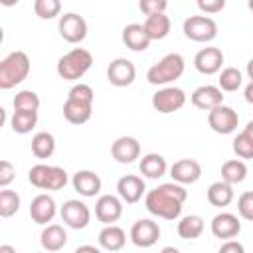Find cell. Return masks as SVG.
I'll return each instance as SVG.
<instances>
[{"label": "cell", "instance_id": "7dc6e473", "mask_svg": "<svg viewBox=\"0 0 253 253\" xmlns=\"http://www.w3.org/2000/svg\"><path fill=\"white\" fill-rule=\"evenodd\" d=\"M243 132H245V134H247V136H249V138L253 140V119H251V121H249V123L245 125V128H243Z\"/></svg>", "mask_w": 253, "mask_h": 253}, {"label": "cell", "instance_id": "f546056e", "mask_svg": "<svg viewBox=\"0 0 253 253\" xmlns=\"http://www.w3.org/2000/svg\"><path fill=\"white\" fill-rule=\"evenodd\" d=\"M245 178H247V166L243 160L233 158V160H225L221 164V180L227 182L229 186L241 184Z\"/></svg>", "mask_w": 253, "mask_h": 253}, {"label": "cell", "instance_id": "7c38bea8", "mask_svg": "<svg viewBox=\"0 0 253 253\" xmlns=\"http://www.w3.org/2000/svg\"><path fill=\"white\" fill-rule=\"evenodd\" d=\"M134 77H136V67L126 57H117L107 67V81L111 85H115V87H128V85H132Z\"/></svg>", "mask_w": 253, "mask_h": 253}, {"label": "cell", "instance_id": "bcb514c9", "mask_svg": "<svg viewBox=\"0 0 253 253\" xmlns=\"http://www.w3.org/2000/svg\"><path fill=\"white\" fill-rule=\"evenodd\" d=\"M245 71H247V77H249V83H253V57L247 61V67H245Z\"/></svg>", "mask_w": 253, "mask_h": 253}, {"label": "cell", "instance_id": "7402d4cb", "mask_svg": "<svg viewBox=\"0 0 253 253\" xmlns=\"http://www.w3.org/2000/svg\"><path fill=\"white\" fill-rule=\"evenodd\" d=\"M150 38L144 30L142 24H126L123 28V43L130 49V51H144L150 45Z\"/></svg>", "mask_w": 253, "mask_h": 253}, {"label": "cell", "instance_id": "484cf974", "mask_svg": "<svg viewBox=\"0 0 253 253\" xmlns=\"http://www.w3.org/2000/svg\"><path fill=\"white\" fill-rule=\"evenodd\" d=\"M91 113H93V105L79 103L73 99H65L63 103V117L71 125H85L91 119Z\"/></svg>", "mask_w": 253, "mask_h": 253}, {"label": "cell", "instance_id": "ba28073f", "mask_svg": "<svg viewBox=\"0 0 253 253\" xmlns=\"http://www.w3.org/2000/svg\"><path fill=\"white\" fill-rule=\"evenodd\" d=\"M61 221L71 229H85L91 221V210L81 200H67L59 210Z\"/></svg>", "mask_w": 253, "mask_h": 253}, {"label": "cell", "instance_id": "7a4b0ae2", "mask_svg": "<svg viewBox=\"0 0 253 253\" xmlns=\"http://www.w3.org/2000/svg\"><path fill=\"white\" fill-rule=\"evenodd\" d=\"M30 57L26 51H12L0 61V89H12L30 75Z\"/></svg>", "mask_w": 253, "mask_h": 253}, {"label": "cell", "instance_id": "30bf717a", "mask_svg": "<svg viewBox=\"0 0 253 253\" xmlns=\"http://www.w3.org/2000/svg\"><path fill=\"white\" fill-rule=\"evenodd\" d=\"M59 36L67 42V43H81L87 38V22L83 16L75 14V12H67L59 18Z\"/></svg>", "mask_w": 253, "mask_h": 253}, {"label": "cell", "instance_id": "e0dca14e", "mask_svg": "<svg viewBox=\"0 0 253 253\" xmlns=\"http://www.w3.org/2000/svg\"><path fill=\"white\" fill-rule=\"evenodd\" d=\"M55 213H57V206L49 194H38L30 204V217L38 225H49Z\"/></svg>", "mask_w": 253, "mask_h": 253}, {"label": "cell", "instance_id": "d590c367", "mask_svg": "<svg viewBox=\"0 0 253 253\" xmlns=\"http://www.w3.org/2000/svg\"><path fill=\"white\" fill-rule=\"evenodd\" d=\"M34 12L42 20H53L61 12V2L59 0H36L34 2Z\"/></svg>", "mask_w": 253, "mask_h": 253}, {"label": "cell", "instance_id": "ab89813d", "mask_svg": "<svg viewBox=\"0 0 253 253\" xmlns=\"http://www.w3.org/2000/svg\"><path fill=\"white\" fill-rule=\"evenodd\" d=\"M138 8H140L142 14L154 16V14H164L166 8H168V2L166 0H140Z\"/></svg>", "mask_w": 253, "mask_h": 253}, {"label": "cell", "instance_id": "4dcf8cb0", "mask_svg": "<svg viewBox=\"0 0 253 253\" xmlns=\"http://www.w3.org/2000/svg\"><path fill=\"white\" fill-rule=\"evenodd\" d=\"M178 235L182 239H198L202 233H204V219L196 213H190V215H184L180 221H178V227H176Z\"/></svg>", "mask_w": 253, "mask_h": 253}, {"label": "cell", "instance_id": "2e32d148", "mask_svg": "<svg viewBox=\"0 0 253 253\" xmlns=\"http://www.w3.org/2000/svg\"><path fill=\"white\" fill-rule=\"evenodd\" d=\"M144 190H146L144 180L140 176H134V174H126V176L119 178V182H117V194L128 206L138 204L144 196Z\"/></svg>", "mask_w": 253, "mask_h": 253}, {"label": "cell", "instance_id": "8d00e7d4", "mask_svg": "<svg viewBox=\"0 0 253 253\" xmlns=\"http://www.w3.org/2000/svg\"><path fill=\"white\" fill-rule=\"evenodd\" d=\"M233 152H235L241 160H251V158H253V140H251L243 130L233 138Z\"/></svg>", "mask_w": 253, "mask_h": 253}, {"label": "cell", "instance_id": "9c48e42d", "mask_svg": "<svg viewBox=\"0 0 253 253\" xmlns=\"http://www.w3.org/2000/svg\"><path fill=\"white\" fill-rule=\"evenodd\" d=\"M208 125L217 134H231L239 126V115L227 105H219L208 113Z\"/></svg>", "mask_w": 253, "mask_h": 253}, {"label": "cell", "instance_id": "6da1fadb", "mask_svg": "<svg viewBox=\"0 0 253 253\" xmlns=\"http://www.w3.org/2000/svg\"><path fill=\"white\" fill-rule=\"evenodd\" d=\"M188 198V192L184 186L176 184V182H166L160 184L158 188L146 192L144 196V208L148 210V213L174 221L180 217L184 202Z\"/></svg>", "mask_w": 253, "mask_h": 253}, {"label": "cell", "instance_id": "836d02e7", "mask_svg": "<svg viewBox=\"0 0 253 253\" xmlns=\"http://www.w3.org/2000/svg\"><path fill=\"white\" fill-rule=\"evenodd\" d=\"M38 125V113H26V111H14L10 119V126L18 134H28Z\"/></svg>", "mask_w": 253, "mask_h": 253}, {"label": "cell", "instance_id": "60d3db41", "mask_svg": "<svg viewBox=\"0 0 253 253\" xmlns=\"http://www.w3.org/2000/svg\"><path fill=\"white\" fill-rule=\"evenodd\" d=\"M16 178V168L10 160H0V188H8L10 182Z\"/></svg>", "mask_w": 253, "mask_h": 253}, {"label": "cell", "instance_id": "f6af8a7d", "mask_svg": "<svg viewBox=\"0 0 253 253\" xmlns=\"http://www.w3.org/2000/svg\"><path fill=\"white\" fill-rule=\"evenodd\" d=\"M243 97H245V101H247L249 105H253V83H247V87H245V91H243Z\"/></svg>", "mask_w": 253, "mask_h": 253}, {"label": "cell", "instance_id": "83f0119b", "mask_svg": "<svg viewBox=\"0 0 253 253\" xmlns=\"http://www.w3.org/2000/svg\"><path fill=\"white\" fill-rule=\"evenodd\" d=\"M142 26H144V30H146L150 40H164L170 34L172 22H170V18L166 14H154V16H146Z\"/></svg>", "mask_w": 253, "mask_h": 253}, {"label": "cell", "instance_id": "f907efd6", "mask_svg": "<svg viewBox=\"0 0 253 253\" xmlns=\"http://www.w3.org/2000/svg\"><path fill=\"white\" fill-rule=\"evenodd\" d=\"M247 8H249V10L253 12V0H249V2H247Z\"/></svg>", "mask_w": 253, "mask_h": 253}, {"label": "cell", "instance_id": "d4e9b609", "mask_svg": "<svg viewBox=\"0 0 253 253\" xmlns=\"http://www.w3.org/2000/svg\"><path fill=\"white\" fill-rule=\"evenodd\" d=\"M97 239H99V245L105 251H121L125 247V243H126V233L119 225H105L99 231Z\"/></svg>", "mask_w": 253, "mask_h": 253}, {"label": "cell", "instance_id": "7bdbcfd3", "mask_svg": "<svg viewBox=\"0 0 253 253\" xmlns=\"http://www.w3.org/2000/svg\"><path fill=\"white\" fill-rule=\"evenodd\" d=\"M217 253H245V247H243L239 241L229 239V241H223V243H221V247H219Z\"/></svg>", "mask_w": 253, "mask_h": 253}, {"label": "cell", "instance_id": "277c9868", "mask_svg": "<svg viewBox=\"0 0 253 253\" xmlns=\"http://www.w3.org/2000/svg\"><path fill=\"white\" fill-rule=\"evenodd\" d=\"M184 69H186V61L180 53H166L146 71V79L150 85H168L180 79Z\"/></svg>", "mask_w": 253, "mask_h": 253}, {"label": "cell", "instance_id": "ac0fdd59", "mask_svg": "<svg viewBox=\"0 0 253 253\" xmlns=\"http://www.w3.org/2000/svg\"><path fill=\"white\" fill-rule=\"evenodd\" d=\"M223 65V51L219 47H202L194 57V67L202 75L219 73Z\"/></svg>", "mask_w": 253, "mask_h": 253}, {"label": "cell", "instance_id": "4316f807", "mask_svg": "<svg viewBox=\"0 0 253 253\" xmlns=\"http://www.w3.org/2000/svg\"><path fill=\"white\" fill-rule=\"evenodd\" d=\"M206 198H208L210 206H213V208H225V206H229L233 202V186H229L223 180H217V182L210 184V188L206 192Z\"/></svg>", "mask_w": 253, "mask_h": 253}, {"label": "cell", "instance_id": "5b68a950", "mask_svg": "<svg viewBox=\"0 0 253 253\" xmlns=\"http://www.w3.org/2000/svg\"><path fill=\"white\" fill-rule=\"evenodd\" d=\"M28 180L38 190H63L69 182L67 172L61 166L36 164L28 170Z\"/></svg>", "mask_w": 253, "mask_h": 253}, {"label": "cell", "instance_id": "c3c4849f", "mask_svg": "<svg viewBox=\"0 0 253 253\" xmlns=\"http://www.w3.org/2000/svg\"><path fill=\"white\" fill-rule=\"evenodd\" d=\"M0 253H16V249H14L12 245L4 243V245H0Z\"/></svg>", "mask_w": 253, "mask_h": 253}, {"label": "cell", "instance_id": "9a60e30c", "mask_svg": "<svg viewBox=\"0 0 253 253\" xmlns=\"http://www.w3.org/2000/svg\"><path fill=\"white\" fill-rule=\"evenodd\" d=\"M170 176H172V182H176L180 186L196 184L202 178V164L198 160H194V158L176 160L170 166Z\"/></svg>", "mask_w": 253, "mask_h": 253}, {"label": "cell", "instance_id": "44dd1931", "mask_svg": "<svg viewBox=\"0 0 253 253\" xmlns=\"http://www.w3.org/2000/svg\"><path fill=\"white\" fill-rule=\"evenodd\" d=\"M71 184H73V190L83 198H95L101 192V186H103L99 174H95L93 170L75 172L73 178H71Z\"/></svg>", "mask_w": 253, "mask_h": 253}, {"label": "cell", "instance_id": "681fc988", "mask_svg": "<svg viewBox=\"0 0 253 253\" xmlns=\"http://www.w3.org/2000/svg\"><path fill=\"white\" fill-rule=\"evenodd\" d=\"M160 253H182L178 247H172V245H166V247H162V251Z\"/></svg>", "mask_w": 253, "mask_h": 253}, {"label": "cell", "instance_id": "8fae6325", "mask_svg": "<svg viewBox=\"0 0 253 253\" xmlns=\"http://www.w3.org/2000/svg\"><path fill=\"white\" fill-rule=\"evenodd\" d=\"M158 237H160V225L154 219H148V217L136 219L130 227V241L136 247L148 249L158 241Z\"/></svg>", "mask_w": 253, "mask_h": 253}, {"label": "cell", "instance_id": "d6a6232c", "mask_svg": "<svg viewBox=\"0 0 253 253\" xmlns=\"http://www.w3.org/2000/svg\"><path fill=\"white\" fill-rule=\"evenodd\" d=\"M243 83V75L237 67H223L219 71V77H217V87L225 93H233L241 87Z\"/></svg>", "mask_w": 253, "mask_h": 253}, {"label": "cell", "instance_id": "cb8c5ba5", "mask_svg": "<svg viewBox=\"0 0 253 253\" xmlns=\"http://www.w3.org/2000/svg\"><path fill=\"white\" fill-rule=\"evenodd\" d=\"M138 170L144 178H150V180H158L166 174L168 170V164H166V158L158 152H148L140 158L138 162Z\"/></svg>", "mask_w": 253, "mask_h": 253}, {"label": "cell", "instance_id": "e575fe53", "mask_svg": "<svg viewBox=\"0 0 253 253\" xmlns=\"http://www.w3.org/2000/svg\"><path fill=\"white\" fill-rule=\"evenodd\" d=\"M20 210V196L14 190H0V217H12Z\"/></svg>", "mask_w": 253, "mask_h": 253}, {"label": "cell", "instance_id": "f1b7e54d", "mask_svg": "<svg viewBox=\"0 0 253 253\" xmlns=\"http://www.w3.org/2000/svg\"><path fill=\"white\" fill-rule=\"evenodd\" d=\"M53 152H55V138H53V134L47 132V130L36 132L34 138H32V154L36 158H40V160H45Z\"/></svg>", "mask_w": 253, "mask_h": 253}, {"label": "cell", "instance_id": "1f68e13d", "mask_svg": "<svg viewBox=\"0 0 253 253\" xmlns=\"http://www.w3.org/2000/svg\"><path fill=\"white\" fill-rule=\"evenodd\" d=\"M40 95L32 89H22L16 93L12 105H14V111H26V113H38L40 109Z\"/></svg>", "mask_w": 253, "mask_h": 253}, {"label": "cell", "instance_id": "b9f144b4", "mask_svg": "<svg viewBox=\"0 0 253 253\" xmlns=\"http://www.w3.org/2000/svg\"><path fill=\"white\" fill-rule=\"evenodd\" d=\"M198 8L204 14H217L225 8V0H198Z\"/></svg>", "mask_w": 253, "mask_h": 253}, {"label": "cell", "instance_id": "3957f363", "mask_svg": "<svg viewBox=\"0 0 253 253\" xmlns=\"http://www.w3.org/2000/svg\"><path fill=\"white\" fill-rule=\"evenodd\" d=\"M93 65V55L85 47H73L57 61V75L65 81H77L81 79Z\"/></svg>", "mask_w": 253, "mask_h": 253}, {"label": "cell", "instance_id": "4fadbf2b", "mask_svg": "<svg viewBox=\"0 0 253 253\" xmlns=\"http://www.w3.org/2000/svg\"><path fill=\"white\" fill-rule=\"evenodd\" d=\"M123 215V200L113 194L99 196L95 202V217L105 225H115Z\"/></svg>", "mask_w": 253, "mask_h": 253}, {"label": "cell", "instance_id": "ee69618b", "mask_svg": "<svg viewBox=\"0 0 253 253\" xmlns=\"http://www.w3.org/2000/svg\"><path fill=\"white\" fill-rule=\"evenodd\" d=\"M73 253H103L99 247H95V245H79Z\"/></svg>", "mask_w": 253, "mask_h": 253}, {"label": "cell", "instance_id": "d6986e66", "mask_svg": "<svg viewBox=\"0 0 253 253\" xmlns=\"http://www.w3.org/2000/svg\"><path fill=\"white\" fill-rule=\"evenodd\" d=\"M192 105L200 111H213L215 107L223 105V91L217 85H202L192 93Z\"/></svg>", "mask_w": 253, "mask_h": 253}, {"label": "cell", "instance_id": "f35d334b", "mask_svg": "<svg viewBox=\"0 0 253 253\" xmlns=\"http://www.w3.org/2000/svg\"><path fill=\"white\" fill-rule=\"evenodd\" d=\"M237 211L243 219L253 221V190H247L237 198Z\"/></svg>", "mask_w": 253, "mask_h": 253}, {"label": "cell", "instance_id": "ffe728a7", "mask_svg": "<svg viewBox=\"0 0 253 253\" xmlns=\"http://www.w3.org/2000/svg\"><path fill=\"white\" fill-rule=\"evenodd\" d=\"M111 156L119 164H132L140 158V142L134 136H119L111 144Z\"/></svg>", "mask_w": 253, "mask_h": 253}, {"label": "cell", "instance_id": "52a82bcc", "mask_svg": "<svg viewBox=\"0 0 253 253\" xmlns=\"http://www.w3.org/2000/svg\"><path fill=\"white\" fill-rule=\"evenodd\" d=\"M184 105H186V93H184V89L174 87V85L162 87L152 95V107H154V111H158L162 115L176 113Z\"/></svg>", "mask_w": 253, "mask_h": 253}, {"label": "cell", "instance_id": "603a6c76", "mask_svg": "<svg viewBox=\"0 0 253 253\" xmlns=\"http://www.w3.org/2000/svg\"><path fill=\"white\" fill-rule=\"evenodd\" d=\"M40 243H42L43 251L55 253V251H59V249L65 247V243H67V231L59 223H49V225L43 227V231L40 235Z\"/></svg>", "mask_w": 253, "mask_h": 253}, {"label": "cell", "instance_id": "8992f818", "mask_svg": "<svg viewBox=\"0 0 253 253\" xmlns=\"http://www.w3.org/2000/svg\"><path fill=\"white\" fill-rule=\"evenodd\" d=\"M182 32L192 42L210 43L217 38V24L210 16H190V18L184 20Z\"/></svg>", "mask_w": 253, "mask_h": 253}, {"label": "cell", "instance_id": "74e56055", "mask_svg": "<svg viewBox=\"0 0 253 253\" xmlns=\"http://www.w3.org/2000/svg\"><path fill=\"white\" fill-rule=\"evenodd\" d=\"M67 99H73V101H79V103L93 105V101H95V91H93L91 85H87V83H75V85L69 89Z\"/></svg>", "mask_w": 253, "mask_h": 253}, {"label": "cell", "instance_id": "5bb4252c", "mask_svg": "<svg viewBox=\"0 0 253 253\" xmlns=\"http://www.w3.org/2000/svg\"><path fill=\"white\" fill-rule=\"evenodd\" d=\"M210 229H211V235L221 239V241H229L233 237L239 235L241 231V221L235 213H229V211H221L217 215H213L211 223H210Z\"/></svg>", "mask_w": 253, "mask_h": 253}]
</instances>
